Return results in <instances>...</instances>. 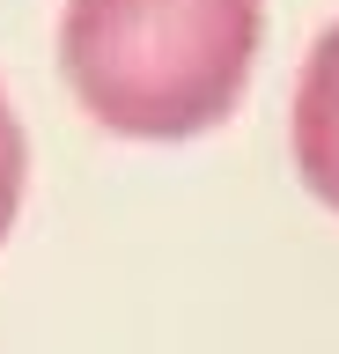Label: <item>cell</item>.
Instances as JSON below:
<instances>
[{"label": "cell", "mask_w": 339, "mask_h": 354, "mask_svg": "<svg viewBox=\"0 0 339 354\" xmlns=\"http://www.w3.org/2000/svg\"><path fill=\"white\" fill-rule=\"evenodd\" d=\"M59 59L111 133L184 140L236 111L258 59V0H67Z\"/></svg>", "instance_id": "6da1fadb"}, {"label": "cell", "mask_w": 339, "mask_h": 354, "mask_svg": "<svg viewBox=\"0 0 339 354\" xmlns=\"http://www.w3.org/2000/svg\"><path fill=\"white\" fill-rule=\"evenodd\" d=\"M295 162H302V185L339 214V22L317 37L295 88Z\"/></svg>", "instance_id": "7a4b0ae2"}, {"label": "cell", "mask_w": 339, "mask_h": 354, "mask_svg": "<svg viewBox=\"0 0 339 354\" xmlns=\"http://www.w3.org/2000/svg\"><path fill=\"white\" fill-rule=\"evenodd\" d=\"M23 126H15V111H8V96H0V236H8V221H15V207H23Z\"/></svg>", "instance_id": "3957f363"}]
</instances>
